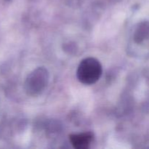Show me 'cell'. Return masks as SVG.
I'll use <instances>...</instances> for the list:
<instances>
[{
  "label": "cell",
  "mask_w": 149,
  "mask_h": 149,
  "mask_svg": "<svg viewBox=\"0 0 149 149\" xmlns=\"http://www.w3.org/2000/svg\"><path fill=\"white\" fill-rule=\"evenodd\" d=\"M103 73V68L96 58H87L80 62L77 71V79L82 84L91 85L97 82Z\"/></svg>",
  "instance_id": "cell-1"
},
{
  "label": "cell",
  "mask_w": 149,
  "mask_h": 149,
  "mask_svg": "<svg viewBox=\"0 0 149 149\" xmlns=\"http://www.w3.org/2000/svg\"><path fill=\"white\" fill-rule=\"evenodd\" d=\"M49 74L45 68H38L28 76L25 83L26 92L30 95H37L43 91L47 84Z\"/></svg>",
  "instance_id": "cell-2"
},
{
  "label": "cell",
  "mask_w": 149,
  "mask_h": 149,
  "mask_svg": "<svg viewBox=\"0 0 149 149\" xmlns=\"http://www.w3.org/2000/svg\"><path fill=\"white\" fill-rule=\"evenodd\" d=\"M93 140V134L91 132H82L72 134L70 135L69 141L73 147L77 149H87L89 148Z\"/></svg>",
  "instance_id": "cell-3"
},
{
  "label": "cell",
  "mask_w": 149,
  "mask_h": 149,
  "mask_svg": "<svg viewBox=\"0 0 149 149\" xmlns=\"http://www.w3.org/2000/svg\"><path fill=\"white\" fill-rule=\"evenodd\" d=\"M149 36V23H143L137 29L135 34V40L138 43L143 42Z\"/></svg>",
  "instance_id": "cell-4"
}]
</instances>
